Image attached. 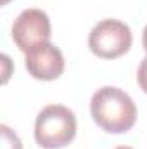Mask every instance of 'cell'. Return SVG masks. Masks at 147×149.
I'll list each match as a JSON object with an SVG mask.
<instances>
[{
	"mask_svg": "<svg viewBox=\"0 0 147 149\" xmlns=\"http://www.w3.org/2000/svg\"><path fill=\"white\" fill-rule=\"evenodd\" d=\"M94 121L109 134H125L137 121V106L133 99L118 87L99 88L90 101Z\"/></svg>",
	"mask_w": 147,
	"mask_h": 149,
	"instance_id": "6da1fadb",
	"label": "cell"
},
{
	"mask_svg": "<svg viewBox=\"0 0 147 149\" xmlns=\"http://www.w3.org/2000/svg\"><path fill=\"white\" fill-rule=\"evenodd\" d=\"M76 135L74 113L62 104H49L38 113L35 121V141L43 149H61Z\"/></svg>",
	"mask_w": 147,
	"mask_h": 149,
	"instance_id": "7a4b0ae2",
	"label": "cell"
},
{
	"mask_svg": "<svg viewBox=\"0 0 147 149\" xmlns=\"http://www.w3.org/2000/svg\"><path fill=\"white\" fill-rule=\"evenodd\" d=\"M132 30L118 19H102L88 33V47L101 59H116L132 47Z\"/></svg>",
	"mask_w": 147,
	"mask_h": 149,
	"instance_id": "3957f363",
	"label": "cell"
},
{
	"mask_svg": "<svg viewBox=\"0 0 147 149\" xmlns=\"http://www.w3.org/2000/svg\"><path fill=\"white\" fill-rule=\"evenodd\" d=\"M50 19L40 9L23 10L12 24V40L19 50L26 52L38 43L50 40Z\"/></svg>",
	"mask_w": 147,
	"mask_h": 149,
	"instance_id": "277c9868",
	"label": "cell"
},
{
	"mask_svg": "<svg viewBox=\"0 0 147 149\" xmlns=\"http://www.w3.org/2000/svg\"><path fill=\"white\" fill-rule=\"evenodd\" d=\"M24 64L28 73L37 80L50 81L59 78L64 71V56L59 47L52 45L50 42L38 43L24 52Z\"/></svg>",
	"mask_w": 147,
	"mask_h": 149,
	"instance_id": "5b68a950",
	"label": "cell"
},
{
	"mask_svg": "<svg viewBox=\"0 0 147 149\" xmlns=\"http://www.w3.org/2000/svg\"><path fill=\"white\" fill-rule=\"evenodd\" d=\"M0 130H2V149H23L21 139L14 130H10L7 125H2Z\"/></svg>",
	"mask_w": 147,
	"mask_h": 149,
	"instance_id": "8992f818",
	"label": "cell"
},
{
	"mask_svg": "<svg viewBox=\"0 0 147 149\" xmlns=\"http://www.w3.org/2000/svg\"><path fill=\"white\" fill-rule=\"evenodd\" d=\"M137 81H139V87L142 88V92L147 94V56L142 59V63H140V66H139Z\"/></svg>",
	"mask_w": 147,
	"mask_h": 149,
	"instance_id": "52a82bcc",
	"label": "cell"
},
{
	"mask_svg": "<svg viewBox=\"0 0 147 149\" xmlns=\"http://www.w3.org/2000/svg\"><path fill=\"white\" fill-rule=\"evenodd\" d=\"M2 63H3V66H5V70H3V81H7V80H9V68H7V66H9V57H7L5 54L2 56Z\"/></svg>",
	"mask_w": 147,
	"mask_h": 149,
	"instance_id": "ba28073f",
	"label": "cell"
},
{
	"mask_svg": "<svg viewBox=\"0 0 147 149\" xmlns=\"http://www.w3.org/2000/svg\"><path fill=\"white\" fill-rule=\"evenodd\" d=\"M142 45H144V49H146V52H147V24H146V28H144V33H142Z\"/></svg>",
	"mask_w": 147,
	"mask_h": 149,
	"instance_id": "9c48e42d",
	"label": "cell"
},
{
	"mask_svg": "<svg viewBox=\"0 0 147 149\" xmlns=\"http://www.w3.org/2000/svg\"><path fill=\"white\" fill-rule=\"evenodd\" d=\"M116 149H133V148H130V146H119V148H116Z\"/></svg>",
	"mask_w": 147,
	"mask_h": 149,
	"instance_id": "30bf717a",
	"label": "cell"
},
{
	"mask_svg": "<svg viewBox=\"0 0 147 149\" xmlns=\"http://www.w3.org/2000/svg\"><path fill=\"white\" fill-rule=\"evenodd\" d=\"M10 0H2V5H5V3H9Z\"/></svg>",
	"mask_w": 147,
	"mask_h": 149,
	"instance_id": "8fae6325",
	"label": "cell"
}]
</instances>
